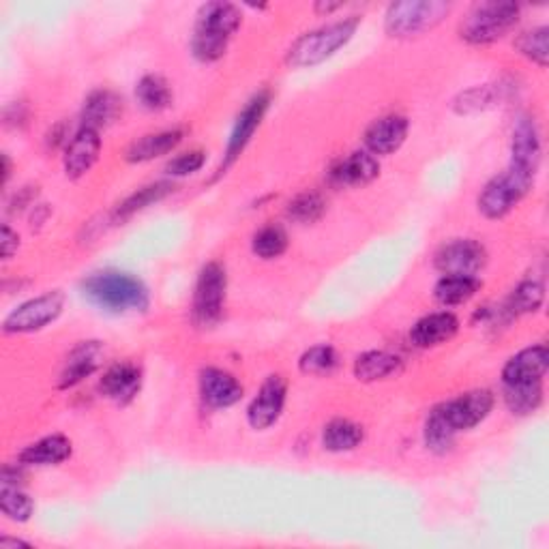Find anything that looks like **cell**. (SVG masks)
I'll return each mask as SVG.
<instances>
[{
	"label": "cell",
	"instance_id": "cell-12",
	"mask_svg": "<svg viewBox=\"0 0 549 549\" xmlns=\"http://www.w3.org/2000/svg\"><path fill=\"white\" fill-rule=\"evenodd\" d=\"M286 395H288V384L281 376H269L266 382L260 387L254 402L247 408V423L256 432L262 429H269L275 425L284 412L286 406Z\"/></svg>",
	"mask_w": 549,
	"mask_h": 549
},
{
	"label": "cell",
	"instance_id": "cell-16",
	"mask_svg": "<svg viewBox=\"0 0 549 549\" xmlns=\"http://www.w3.org/2000/svg\"><path fill=\"white\" fill-rule=\"evenodd\" d=\"M408 118L404 116H384L378 118L365 131V146L367 153L372 155H393L402 148V144L408 138Z\"/></svg>",
	"mask_w": 549,
	"mask_h": 549
},
{
	"label": "cell",
	"instance_id": "cell-4",
	"mask_svg": "<svg viewBox=\"0 0 549 549\" xmlns=\"http://www.w3.org/2000/svg\"><path fill=\"white\" fill-rule=\"evenodd\" d=\"M519 13H522V7L517 3H507V0L504 3H498V0L481 3L459 26V35L470 46H489L513 31L519 22Z\"/></svg>",
	"mask_w": 549,
	"mask_h": 549
},
{
	"label": "cell",
	"instance_id": "cell-18",
	"mask_svg": "<svg viewBox=\"0 0 549 549\" xmlns=\"http://www.w3.org/2000/svg\"><path fill=\"white\" fill-rule=\"evenodd\" d=\"M549 367V352L545 346H532L507 361L502 369V384L543 380Z\"/></svg>",
	"mask_w": 549,
	"mask_h": 549
},
{
	"label": "cell",
	"instance_id": "cell-8",
	"mask_svg": "<svg viewBox=\"0 0 549 549\" xmlns=\"http://www.w3.org/2000/svg\"><path fill=\"white\" fill-rule=\"evenodd\" d=\"M228 275L219 262H209L198 275L194 292V320L200 326H213L224 314Z\"/></svg>",
	"mask_w": 549,
	"mask_h": 549
},
{
	"label": "cell",
	"instance_id": "cell-27",
	"mask_svg": "<svg viewBox=\"0 0 549 549\" xmlns=\"http://www.w3.org/2000/svg\"><path fill=\"white\" fill-rule=\"evenodd\" d=\"M481 290V281L477 277L466 275H442L434 288L436 301L444 307L462 305L470 301Z\"/></svg>",
	"mask_w": 549,
	"mask_h": 549
},
{
	"label": "cell",
	"instance_id": "cell-30",
	"mask_svg": "<svg viewBox=\"0 0 549 549\" xmlns=\"http://www.w3.org/2000/svg\"><path fill=\"white\" fill-rule=\"evenodd\" d=\"M545 301V288L539 281L526 279L519 284L507 301V311L511 316H522V314H534L539 311Z\"/></svg>",
	"mask_w": 549,
	"mask_h": 549
},
{
	"label": "cell",
	"instance_id": "cell-33",
	"mask_svg": "<svg viewBox=\"0 0 549 549\" xmlns=\"http://www.w3.org/2000/svg\"><path fill=\"white\" fill-rule=\"evenodd\" d=\"M457 432L447 423V419L442 417L440 408H436L425 423V444L429 451L434 453H447L453 447Z\"/></svg>",
	"mask_w": 549,
	"mask_h": 549
},
{
	"label": "cell",
	"instance_id": "cell-21",
	"mask_svg": "<svg viewBox=\"0 0 549 549\" xmlns=\"http://www.w3.org/2000/svg\"><path fill=\"white\" fill-rule=\"evenodd\" d=\"M99 359H101V346L97 341H82L80 346L73 348L69 354L67 365L61 374V389H71L80 384L84 378L95 374L99 369Z\"/></svg>",
	"mask_w": 549,
	"mask_h": 549
},
{
	"label": "cell",
	"instance_id": "cell-25",
	"mask_svg": "<svg viewBox=\"0 0 549 549\" xmlns=\"http://www.w3.org/2000/svg\"><path fill=\"white\" fill-rule=\"evenodd\" d=\"M399 369H402V359L384 350L365 352L354 361V376L361 382L384 380L397 374Z\"/></svg>",
	"mask_w": 549,
	"mask_h": 549
},
{
	"label": "cell",
	"instance_id": "cell-29",
	"mask_svg": "<svg viewBox=\"0 0 549 549\" xmlns=\"http://www.w3.org/2000/svg\"><path fill=\"white\" fill-rule=\"evenodd\" d=\"M136 99L140 106L148 112H161L172 106V91L166 78L157 76V73H148L136 84Z\"/></svg>",
	"mask_w": 549,
	"mask_h": 549
},
{
	"label": "cell",
	"instance_id": "cell-31",
	"mask_svg": "<svg viewBox=\"0 0 549 549\" xmlns=\"http://www.w3.org/2000/svg\"><path fill=\"white\" fill-rule=\"evenodd\" d=\"M0 511H3L11 522L24 524L33 517L35 502L31 496L24 494L18 485H3V489H0Z\"/></svg>",
	"mask_w": 549,
	"mask_h": 549
},
{
	"label": "cell",
	"instance_id": "cell-7",
	"mask_svg": "<svg viewBox=\"0 0 549 549\" xmlns=\"http://www.w3.org/2000/svg\"><path fill=\"white\" fill-rule=\"evenodd\" d=\"M63 309H65V294L58 290L46 292L37 296V299L26 301L13 309L3 322V331L7 335L37 333L61 318Z\"/></svg>",
	"mask_w": 549,
	"mask_h": 549
},
{
	"label": "cell",
	"instance_id": "cell-15",
	"mask_svg": "<svg viewBox=\"0 0 549 549\" xmlns=\"http://www.w3.org/2000/svg\"><path fill=\"white\" fill-rule=\"evenodd\" d=\"M202 402L211 408H230L243 399V384L217 367H206L200 374Z\"/></svg>",
	"mask_w": 549,
	"mask_h": 549
},
{
	"label": "cell",
	"instance_id": "cell-38",
	"mask_svg": "<svg viewBox=\"0 0 549 549\" xmlns=\"http://www.w3.org/2000/svg\"><path fill=\"white\" fill-rule=\"evenodd\" d=\"M496 101V91L489 84L477 86L472 91H466L462 97L455 101V110L459 114H472V112H481L489 106H494Z\"/></svg>",
	"mask_w": 549,
	"mask_h": 549
},
{
	"label": "cell",
	"instance_id": "cell-3",
	"mask_svg": "<svg viewBox=\"0 0 549 549\" xmlns=\"http://www.w3.org/2000/svg\"><path fill=\"white\" fill-rule=\"evenodd\" d=\"M359 18L352 16L348 20H339L329 26H322L318 31H311L301 39L294 41V46L288 50L286 63L294 69L316 67L331 58L337 50H341L356 33Z\"/></svg>",
	"mask_w": 549,
	"mask_h": 549
},
{
	"label": "cell",
	"instance_id": "cell-5",
	"mask_svg": "<svg viewBox=\"0 0 549 549\" xmlns=\"http://www.w3.org/2000/svg\"><path fill=\"white\" fill-rule=\"evenodd\" d=\"M449 11L451 5L440 3V0H406V3H395L389 7L384 28L397 39L419 37L436 28L447 18Z\"/></svg>",
	"mask_w": 549,
	"mask_h": 549
},
{
	"label": "cell",
	"instance_id": "cell-40",
	"mask_svg": "<svg viewBox=\"0 0 549 549\" xmlns=\"http://www.w3.org/2000/svg\"><path fill=\"white\" fill-rule=\"evenodd\" d=\"M18 247H20V236L5 224L3 234H0V254H3V260H11V256L16 254Z\"/></svg>",
	"mask_w": 549,
	"mask_h": 549
},
{
	"label": "cell",
	"instance_id": "cell-34",
	"mask_svg": "<svg viewBox=\"0 0 549 549\" xmlns=\"http://www.w3.org/2000/svg\"><path fill=\"white\" fill-rule=\"evenodd\" d=\"M515 48L526 58H530L532 63H537L541 69H545L549 63V28H532V31L524 33L515 41Z\"/></svg>",
	"mask_w": 549,
	"mask_h": 549
},
{
	"label": "cell",
	"instance_id": "cell-28",
	"mask_svg": "<svg viewBox=\"0 0 549 549\" xmlns=\"http://www.w3.org/2000/svg\"><path fill=\"white\" fill-rule=\"evenodd\" d=\"M363 427L348 419H335L324 427L322 444L331 453H346L354 451L363 442Z\"/></svg>",
	"mask_w": 549,
	"mask_h": 549
},
{
	"label": "cell",
	"instance_id": "cell-37",
	"mask_svg": "<svg viewBox=\"0 0 549 549\" xmlns=\"http://www.w3.org/2000/svg\"><path fill=\"white\" fill-rule=\"evenodd\" d=\"M299 367H301V372L307 376L331 374L337 367V352L331 346H314L301 356Z\"/></svg>",
	"mask_w": 549,
	"mask_h": 549
},
{
	"label": "cell",
	"instance_id": "cell-11",
	"mask_svg": "<svg viewBox=\"0 0 549 549\" xmlns=\"http://www.w3.org/2000/svg\"><path fill=\"white\" fill-rule=\"evenodd\" d=\"M541 133L534 118L519 116L511 138V170L537 176L541 166Z\"/></svg>",
	"mask_w": 549,
	"mask_h": 549
},
{
	"label": "cell",
	"instance_id": "cell-6",
	"mask_svg": "<svg viewBox=\"0 0 549 549\" xmlns=\"http://www.w3.org/2000/svg\"><path fill=\"white\" fill-rule=\"evenodd\" d=\"M534 178L528 174H522L517 170H507L504 174L492 178L489 181L481 196H479V213L487 219H502L509 215L515 206L522 202V198L528 194Z\"/></svg>",
	"mask_w": 549,
	"mask_h": 549
},
{
	"label": "cell",
	"instance_id": "cell-39",
	"mask_svg": "<svg viewBox=\"0 0 549 549\" xmlns=\"http://www.w3.org/2000/svg\"><path fill=\"white\" fill-rule=\"evenodd\" d=\"M206 161V155L202 151H189V153H183L174 157L168 166H166V172L170 176H189V174H196L198 170H202Z\"/></svg>",
	"mask_w": 549,
	"mask_h": 549
},
{
	"label": "cell",
	"instance_id": "cell-35",
	"mask_svg": "<svg viewBox=\"0 0 549 549\" xmlns=\"http://www.w3.org/2000/svg\"><path fill=\"white\" fill-rule=\"evenodd\" d=\"M174 187L170 183H155L138 189L136 194H131L121 206H118V217H129L138 211H144L146 206L161 202L166 196H170Z\"/></svg>",
	"mask_w": 549,
	"mask_h": 549
},
{
	"label": "cell",
	"instance_id": "cell-43",
	"mask_svg": "<svg viewBox=\"0 0 549 549\" xmlns=\"http://www.w3.org/2000/svg\"><path fill=\"white\" fill-rule=\"evenodd\" d=\"M7 178H9V159L7 155H3V183H7Z\"/></svg>",
	"mask_w": 549,
	"mask_h": 549
},
{
	"label": "cell",
	"instance_id": "cell-42",
	"mask_svg": "<svg viewBox=\"0 0 549 549\" xmlns=\"http://www.w3.org/2000/svg\"><path fill=\"white\" fill-rule=\"evenodd\" d=\"M339 7H341V3H318V5H316V11H318V13H326V16H329V13L337 11Z\"/></svg>",
	"mask_w": 549,
	"mask_h": 549
},
{
	"label": "cell",
	"instance_id": "cell-20",
	"mask_svg": "<svg viewBox=\"0 0 549 549\" xmlns=\"http://www.w3.org/2000/svg\"><path fill=\"white\" fill-rule=\"evenodd\" d=\"M380 163L367 151H354L346 159H341L331 170V178L335 185L344 187H363L378 178Z\"/></svg>",
	"mask_w": 549,
	"mask_h": 549
},
{
	"label": "cell",
	"instance_id": "cell-14",
	"mask_svg": "<svg viewBox=\"0 0 549 549\" xmlns=\"http://www.w3.org/2000/svg\"><path fill=\"white\" fill-rule=\"evenodd\" d=\"M101 153V138L99 131L82 127L76 136L67 142V151H65V176L71 178V181H78V178L86 176L93 170V166L99 159Z\"/></svg>",
	"mask_w": 549,
	"mask_h": 549
},
{
	"label": "cell",
	"instance_id": "cell-23",
	"mask_svg": "<svg viewBox=\"0 0 549 549\" xmlns=\"http://www.w3.org/2000/svg\"><path fill=\"white\" fill-rule=\"evenodd\" d=\"M71 451L73 447L69 438L61 434L46 436L20 453V464L22 466H56V464H63L65 459H69Z\"/></svg>",
	"mask_w": 549,
	"mask_h": 549
},
{
	"label": "cell",
	"instance_id": "cell-17",
	"mask_svg": "<svg viewBox=\"0 0 549 549\" xmlns=\"http://www.w3.org/2000/svg\"><path fill=\"white\" fill-rule=\"evenodd\" d=\"M142 372L133 363H116L106 374H103L99 389L108 399L116 404H129L133 397L140 393Z\"/></svg>",
	"mask_w": 549,
	"mask_h": 549
},
{
	"label": "cell",
	"instance_id": "cell-26",
	"mask_svg": "<svg viewBox=\"0 0 549 549\" xmlns=\"http://www.w3.org/2000/svg\"><path fill=\"white\" fill-rule=\"evenodd\" d=\"M504 402L513 414L526 417L537 412L543 404V380L504 384Z\"/></svg>",
	"mask_w": 549,
	"mask_h": 549
},
{
	"label": "cell",
	"instance_id": "cell-36",
	"mask_svg": "<svg viewBox=\"0 0 549 549\" xmlns=\"http://www.w3.org/2000/svg\"><path fill=\"white\" fill-rule=\"evenodd\" d=\"M326 211V202L316 191H305L288 204V217L299 224H314Z\"/></svg>",
	"mask_w": 549,
	"mask_h": 549
},
{
	"label": "cell",
	"instance_id": "cell-13",
	"mask_svg": "<svg viewBox=\"0 0 549 549\" xmlns=\"http://www.w3.org/2000/svg\"><path fill=\"white\" fill-rule=\"evenodd\" d=\"M487 262L485 247L472 239H459L444 245L436 254V269L442 275L477 277Z\"/></svg>",
	"mask_w": 549,
	"mask_h": 549
},
{
	"label": "cell",
	"instance_id": "cell-1",
	"mask_svg": "<svg viewBox=\"0 0 549 549\" xmlns=\"http://www.w3.org/2000/svg\"><path fill=\"white\" fill-rule=\"evenodd\" d=\"M82 296L95 307L110 314H127V311H146L151 296L138 277L121 271H101L88 275L82 281Z\"/></svg>",
	"mask_w": 549,
	"mask_h": 549
},
{
	"label": "cell",
	"instance_id": "cell-2",
	"mask_svg": "<svg viewBox=\"0 0 549 549\" xmlns=\"http://www.w3.org/2000/svg\"><path fill=\"white\" fill-rule=\"evenodd\" d=\"M241 11L230 3H209L198 13L191 52L202 63H215L226 54L228 43L241 28Z\"/></svg>",
	"mask_w": 549,
	"mask_h": 549
},
{
	"label": "cell",
	"instance_id": "cell-10",
	"mask_svg": "<svg viewBox=\"0 0 549 549\" xmlns=\"http://www.w3.org/2000/svg\"><path fill=\"white\" fill-rule=\"evenodd\" d=\"M492 408H494L492 391L479 389V391H470L466 395H459L451 399V402L442 404L440 412L455 432H466V429H472L479 423H483L489 417Z\"/></svg>",
	"mask_w": 549,
	"mask_h": 549
},
{
	"label": "cell",
	"instance_id": "cell-9",
	"mask_svg": "<svg viewBox=\"0 0 549 549\" xmlns=\"http://www.w3.org/2000/svg\"><path fill=\"white\" fill-rule=\"evenodd\" d=\"M269 106H271V93H266V91L254 95L247 101V106L241 110L239 116H236V123L230 133V140L226 146V157H224V163H221L219 174H224L232 166V163L243 155L247 144L251 142V138H254L256 129L262 125V118H264L266 110H269Z\"/></svg>",
	"mask_w": 549,
	"mask_h": 549
},
{
	"label": "cell",
	"instance_id": "cell-19",
	"mask_svg": "<svg viewBox=\"0 0 549 549\" xmlns=\"http://www.w3.org/2000/svg\"><path fill=\"white\" fill-rule=\"evenodd\" d=\"M459 331V320L451 311H438V314H429L421 318L412 326L410 339L417 348H436L440 344H447Z\"/></svg>",
	"mask_w": 549,
	"mask_h": 549
},
{
	"label": "cell",
	"instance_id": "cell-22",
	"mask_svg": "<svg viewBox=\"0 0 549 549\" xmlns=\"http://www.w3.org/2000/svg\"><path fill=\"white\" fill-rule=\"evenodd\" d=\"M183 140V131L181 129H170V131H159V133H148V136L140 138L133 142L127 153H125V159L129 163H146V161H153L157 157H163L172 153L174 148L181 144Z\"/></svg>",
	"mask_w": 549,
	"mask_h": 549
},
{
	"label": "cell",
	"instance_id": "cell-41",
	"mask_svg": "<svg viewBox=\"0 0 549 549\" xmlns=\"http://www.w3.org/2000/svg\"><path fill=\"white\" fill-rule=\"evenodd\" d=\"M9 547H31V545L20 539H0V549H9Z\"/></svg>",
	"mask_w": 549,
	"mask_h": 549
},
{
	"label": "cell",
	"instance_id": "cell-24",
	"mask_svg": "<svg viewBox=\"0 0 549 549\" xmlns=\"http://www.w3.org/2000/svg\"><path fill=\"white\" fill-rule=\"evenodd\" d=\"M121 112L123 99H118L112 91H95L84 101L82 127L99 131L101 127L112 125Z\"/></svg>",
	"mask_w": 549,
	"mask_h": 549
},
{
	"label": "cell",
	"instance_id": "cell-32",
	"mask_svg": "<svg viewBox=\"0 0 549 549\" xmlns=\"http://www.w3.org/2000/svg\"><path fill=\"white\" fill-rule=\"evenodd\" d=\"M251 249L262 260H275L286 254L288 249V234L279 226H266L254 234Z\"/></svg>",
	"mask_w": 549,
	"mask_h": 549
}]
</instances>
